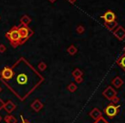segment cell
<instances>
[{
	"label": "cell",
	"mask_w": 125,
	"mask_h": 123,
	"mask_svg": "<svg viewBox=\"0 0 125 123\" xmlns=\"http://www.w3.org/2000/svg\"><path fill=\"white\" fill-rule=\"evenodd\" d=\"M6 50H7V48H6L5 45H3V44H1V45H0V53H4V52H5Z\"/></svg>",
	"instance_id": "cell-23"
},
{
	"label": "cell",
	"mask_w": 125,
	"mask_h": 123,
	"mask_svg": "<svg viewBox=\"0 0 125 123\" xmlns=\"http://www.w3.org/2000/svg\"><path fill=\"white\" fill-rule=\"evenodd\" d=\"M16 108H17V105L15 104L12 101H10V100H9L7 103H4V110H5L7 113H9V114H10L11 112H13V111L16 109Z\"/></svg>",
	"instance_id": "cell-11"
},
{
	"label": "cell",
	"mask_w": 125,
	"mask_h": 123,
	"mask_svg": "<svg viewBox=\"0 0 125 123\" xmlns=\"http://www.w3.org/2000/svg\"><path fill=\"white\" fill-rule=\"evenodd\" d=\"M103 96L106 98L107 100L111 102V103H114V104H117L120 102V98L117 97V91L113 88L111 85H109L104 90L103 92Z\"/></svg>",
	"instance_id": "cell-2"
},
{
	"label": "cell",
	"mask_w": 125,
	"mask_h": 123,
	"mask_svg": "<svg viewBox=\"0 0 125 123\" xmlns=\"http://www.w3.org/2000/svg\"><path fill=\"white\" fill-rule=\"evenodd\" d=\"M113 34L119 40H123L125 38V29L122 26H117V28L113 31Z\"/></svg>",
	"instance_id": "cell-8"
},
{
	"label": "cell",
	"mask_w": 125,
	"mask_h": 123,
	"mask_svg": "<svg viewBox=\"0 0 125 123\" xmlns=\"http://www.w3.org/2000/svg\"><path fill=\"white\" fill-rule=\"evenodd\" d=\"M120 111V105L118 104H114L112 103H110L104 109V113L106 116L109 118H114L119 113Z\"/></svg>",
	"instance_id": "cell-3"
},
{
	"label": "cell",
	"mask_w": 125,
	"mask_h": 123,
	"mask_svg": "<svg viewBox=\"0 0 125 123\" xmlns=\"http://www.w3.org/2000/svg\"><path fill=\"white\" fill-rule=\"evenodd\" d=\"M75 81L77 84H82L83 82V77H79V78L75 79Z\"/></svg>",
	"instance_id": "cell-24"
},
{
	"label": "cell",
	"mask_w": 125,
	"mask_h": 123,
	"mask_svg": "<svg viewBox=\"0 0 125 123\" xmlns=\"http://www.w3.org/2000/svg\"><path fill=\"white\" fill-rule=\"evenodd\" d=\"M76 0H69V2L70 3V4H75V3Z\"/></svg>",
	"instance_id": "cell-27"
},
{
	"label": "cell",
	"mask_w": 125,
	"mask_h": 123,
	"mask_svg": "<svg viewBox=\"0 0 125 123\" xmlns=\"http://www.w3.org/2000/svg\"><path fill=\"white\" fill-rule=\"evenodd\" d=\"M2 90H3V89H2V87H1V86H0V92H2Z\"/></svg>",
	"instance_id": "cell-30"
},
{
	"label": "cell",
	"mask_w": 125,
	"mask_h": 123,
	"mask_svg": "<svg viewBox=\"0 0 125 123\" xmlns=\"http://www.w3.org/2000/svg\"><path fill=\"white\" fill-rule=\"evenodd\" d=\"M118 26V23L114 21V22H105V27L108 29L109 31H114L115 29L117 28V27Z\"/></svg>",
	"instance_id": "cell-13"
},
{
	"label": "cell",
	"mask_w": 125,
	"mask_h": 123,
	"mask_svg": "<svg viewBox=\"0 0 125 123\" xmlns=\"http://www.w3.org/2000/svg\"><path fill=\"white\" fill-rule=\"evenodd\" d=\"M31 18L28 16V15H24L21 18L20 20V22L21 24H22V26H28L29 24L31 23Z\"/></svg>",
	"instance_id": "cell-14"
},
{
	"label": "cell",
	"mask_w": 125,
	"mask_h": 123,
	"mask_svg": "<svg viewBox=\"0 0 125 123\" xmlns=\"http://www.w3.org/2000/svg\"><path fill=\"white\" fill-rule=\"evenodd\" d=\"M0 19H1V17H0Z\"/></svg>",
	"instance_id": "cell-32"
},
{
	"label": "cell",
	"mask_w": 125,
	"mask_h": 123,
	"mask_svg": "<svg viewBox=\"0 0 125 123\" xmlns=\"http://www.w3.org/2000/svg\"><path fill=\"white\" fill-rule=\"evenodd\" d=\"M85 32V27L82 25H79L76 27V33H79V34H82V33Z\"/></svg>",
	"instance_id": "cell-21"
},
{
	"label": "cell",
	"mask_w": 125,
	"mask_h": 123,
	"mask_svg": "<svg viewBox=\"0 0 125 123\" xmlns=\"http://www.w3.org/2000/svg\"><path fill=\"white\" fill-rule=\"evenodd\" d=\"M44 104L40 99H35L33 103H31V108L35 111V112H39L43 109Z\"/></svg>",
	"instance_id": "cell-9"
},
{
	"label": "cell",
	"mask_w": 125,
	"mask_h": 123,
	"mask_svg": "<svg viewBox=\"0 0 125 123\" xmlns=\"http://www.w3.org/2000/svg\"><path fill=\"white\" fill-rule=\"evenodd\" d=\"M1 120H2V118H1V116H0V121H1Z\"/></svg>",
	"instance_id": "cell-31"
},
{
	"label": "cell",
	"mask_w": 125,
	"mask_h": 123,
	"mask_svg": "<svg viewBox=\"0 0 125 123\" xmlns=\"http://www.w3.org/2000/svg\"><path fill=\"white\" fill-rule=\"evenodd\" d=\"M123 54H125V46H124V49H123Z\"/></svg>",
	"instance_id": "cell-29"
},
{
	"label": "cell",
	"mask_w": 125,
	"mask_h": 123,
	"mask_svg": "<svg viewBox=\"0 0 125 123\" xmlns=\"http://www.w3.org/2000/svg\"><path fill=\"white\" fill-rule=\"evenodd\" d=\"M5 37L9 39L10 45L14 48H17L18 45H22V38L18 32V27L17 26H14L9 32H7L5 33Z\"/></svg>",
	"instance_id": "cell-1"
},
{
	"label": "cell",
	"mask_w": 125,
	"mask_h": 123,
	"mask_svg": "<svg viewBox=\"0 0 125 123\" xmlns=\"http://www.w3.org/2000/svg\"><path fill=\"white\" fill-rule=\"evenodd\" d=\"M105 22H111L116 21V14L111 10H107L101 16Z\"/></svg>",
	"instance_id": "cell-7"
},
{
	"label": "cell",
	"mask_w": 125,
	"mask_h": 123,
	"mask_svg": "<svg viewBox=\"0 0 125 123\" xmlns=\"http://www.w3.org/2000/svg\"><path fill=\"white\" fill-rule=\"evenodd\" d=\"M93 123H109V122L107 121V120L105 119V118H104L103 116H101V117H100L98 120L94 121Z\"/></svg>",
	"instance_id": "cell-22"
},
{
	"label": "cell",
	"mask_w": 125,
	"mask_h": 123,
	"mask_svg": "<svg viewBox=\"0 0 125 123\" xmlns=\"http://www.w3.org/2000/svg\"><path fill=\"white\" fill-rule=\"evenodd\" d=\"M21 118H22V122H21V123H31L29 121H27V120L24 119L23 116H22V115H21Z\"/></svg>",
	"instance_id": "cell-25"
},
{
	"label": "cell",
	"mask_w": 125,
	"mask_h": 123,
	"mask_svg": "<svg viewBox=\"0 0 125 123\" xmlns=\"http://www.w3.org/2000/svg\"><path fill=\"white\" fill-rule=\"evenodd\" d=\"M4 103L3 102V100L0 98V110L2 109H4Z\"/></svg>",
	"instance_id": "cell-26"
},
{
	"label": "cell",
	"mask_w": 125,
	"mask_h": 123,
	"mask_svg": "<svg viewBox=\"0 0 125 123\" xmlns=\"http://www.w3.org/2000/svg\"><path fill=\"white\" fill-rule=\"evenodd\" d=\"M18 32L20 33L21 38H22V44H24L32 35H33V32L31 28H29L27 26H22L21 25L18 27Z\"/></svg>",
	"instance_id": "cell-4"
},
{
	"label": "cell",
	"mask_w": 125,
	"mask_h": 123,
	"mask_svg": "<svg viewBox=\"0 0 125 123\" xmlns=\"http://www.w3.org/2000/svg\"><path fill=\"white\" fill-rule=\"evenodd\" d=\"M67 90L69 91V92H75L76 90H77V85L72 82V83H70L67 86Z\"/></svg>",
	"instance_id": "cell-19"
},
{
	"label": "cell",
	"mask_w": 125,
	"mask_h": 123,
	"mask_svg": "<svg viewBox=\"0 0 125 123\" xmlns=\"http://www.w3.org/2000/svg\"><path fill=\"white\" fill-rule=\"evenodd\" d=\"M14 70L9 67H5L1 71V78L4 80H12L14 77Z\"/></svg>",
	"instance_id": "cell-6"
},
{
	"label": "cell",
	"mask_w": 125,
	"mask_h": 123,
	"mask_svg": "<svg viewBox=\"0 0 125 123\" xmlns=\"http://www.w3.org/2000/svg\"><path fill=\"white\" fill-rule=\"evenodd\" d=\"M4 121L6 123H17V119L14 115H6L4 117Z\"/></svg>",
	"instance_id": "cell-17"
},
{
	"label": "cell",
	"mask_w": 125,
	"mask_h": 123,
	"mask_svg": "<svg viewBox=\"0 0 125 123\" xmlns=\"http://www.w3.org/2000/svg\"><path fill=\"white\" fill-rule=\"evenodd\" d=\"M38 69H40V71H45V69H47V65H46V63L44 62H40V63L38 64Z\"/></svg>",
	"instance_id": "cell-20"
},
{
	"label": "cell",
	"mask_w": 125,
	"mask_h": 123,
	"mask_svg": "<svg viewBox=\"0 0 125 123\" xmlns=\"http://www.w3.org/2000/svg\"><path fill=\"white\" fill-rule=\"evenodd\" d=\"M88 115L91 118H92L94 121H96V120H98L99 118L102 116V112L98 109V108H93V109L89 112Z\"/></svg>",
	"instance_id": "cell-10"
},
{
	"label": "cell",
	"mask_w": 125,
	"mask_h": 123,
	"mask_svg": "<svg viewBox=\"0 0 125 123\" xmlns=\"http://www.w3.org/2000/svg\"><path fill=\"white\" fill-rule=\"evenodd\" d=\"M117 63V65H119L120 67L123 69V71H125V54H123V56H121L118 58Z\"/></svg>",
	"instance_id": "cell-15"
},
{
	"label": "cell",
	"mask_w": 125,
	"mask_h": 123,
	"mask_svg": "<svg viewBox=\"0 0 125 123\" xmlns=\"http://www.w3.org/2000/svg\"><path fill=\"white\" fill-rule=\"evenodd\" d=\"M28 80L29 78L26 73H19L17 75V78H16V82L20 86L27 85V83H28Z\"/></svg>",
	"instance_id": "cell-5"
},
{
	"label": "cell",
	"mask_w": 125,
	"mask_h": 123,
	"mask_svg": "<svg viewBox=\"0 0 125 123\" xmlns=\"http://www.w3.org/2000/svg\"><path fill=\"white\" fill-rule=\"evenodd\" d=\"M111 83H112V85L115 87V88L119 89L120 87L123 85V80L120 78L119 76H117V77H115V78L113 79V80L111 81Z\"/></svg>",
	"instance_id": "cell-12"
},
{
	"label": "cell",
	"mask_w": 125,
	"mask_h": 123,
	"mask_svg": "<svg viewBox=\"0 0 125 123\" xmlns=\"http://www.w3.org/2000/svg\"><path fill=\"white\" fill-rule=\"evenodd\" d=\"M82 75H83V72H82L80 69H75L72 72V76L74 77V79L79 78V77H82Z\"/></svg>",
	"instance_id": "cell-18"
},
{
	"label": "cell",
	"mask_w": 125,
	"mask_h": 123,
	"mask_svg": "<svg viewBox=\"0 0 125 123\" xmlns=\"http://www.w3.org/2000/svg\"><path fill=\"white\" fill-rule=\"evenodd\" d=\"M77 51H78L77 48H76L74 45H69V47H68V49H67V52L69 53L70 56H75V55L77 53Z\"/></svg>",
	"instance_id": "cell-16"
},
{
	"label": "cell",
	"mask_w": 125,
	"mask_h": 123,
	"mask_svg": "<svg viewBox=\"0 0 125 123\" xmlns=\"http://www.w3.org/2000/svg\"><path fill=\"white\" fill-rule=\"evenodd\" d=\"M48 1H49L50 3H51V4H53V3H55L57 1V0H48Z\"/></svg>",
	"instance_id": "cell-28"
}]
</instances>
